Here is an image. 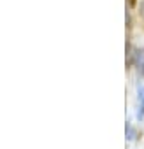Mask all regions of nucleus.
<instances>
[{"instance_id":"f257e3e1","label":"nucleus","mask_w":144,"mask_h":149,"mask_svg":"<svg viewBox=\"0 0 144 149\" xmlns=\"http://www.w3.org/2000/svg\"><path fill=\"white\" fill-rule=\"evenodd\" d=\"M139 118H144V86L139 88Z\"/></svg>"},{"instance_id":"7ed1b4c3","label":"nucleus","mask_w":144,"mask_h":149,"mask_svg":"<svg viewBox=\"0 0 144 149\" xmlns=\"http://www.w3.org/2000/svg\"><path fill=\"white\" fill-rule=\"evenodd\" d=\"M125 130H127V137H128L130 140H134V139L137 137V133H135V130L132 128V125H128V123H127V128H125Z\"/></svg>"},{"instance_id":"f03ea898","label":"nucleus","mask_w":144,"mask_h":149,"mask_svg":"<svg viewBox=\"0 0 144 149\" xmlns=\"http://www.w3.org/2000/svg\"><path fill=\"white\" fill-rule=\"evenodd\" d=\"M135 63H137L139 70L144 72V51H139V53H137V60H135Z\"/></svg>"},{"instance_id":"20e7f679","label":"nucleus","mask_w":144,"mask_h":149,"mask_svg":"<svg viewBox=\"0 0 144 149\" xmlns=\"http://www.w3.org/2000/svg\"><path fill=\"white\" fill-rule=\"evenodd\" d=\"M141 16L144 18V0H142V2H141Z\"/></svg>"}]
</instances>
